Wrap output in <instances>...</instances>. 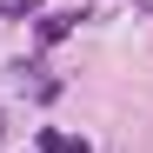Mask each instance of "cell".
<instances>
[{
	"label": "cell",
	"mask_w": 153,
	"mask_h": 153,
	"mask_svg": "<svg viewBox=\"0 0 153 153\" xmlns=\"http://www.w3.org/2000/svg\"><path fill=\"white\" fill-rule=\"evenodd\" d=\"M7 80H13V87H27L40 107H53V100H60V80H53L40 60H13V67H7Z\"/></svg>",
	"instance_id": "cell-1"
},
{
	"label": "cell",
	"mask_w": 153,
	"mask_h": 153,
	"mask_svg": "<svg viewBox=\"0 0 153 153\" xmlns=\"http://www.w3.org/2000/svg\"><path fill=\"white\" fill-rule=\"evenodd\" d=\"M73 33V13H33V47H60Z\"/></svg>",
	"instance_id": "cell-2"
},
{
	"label": "cell",
	"mask_w": 153,
	"mask_h": 153,
	"mask_svg": "<svg viewBox=\"0 0 153 153\" xmlns=\"http://www.w3.org/2000/svg\"><path fill=\"white\" fill-rule=\"evenodd\" d=\"M33 153H87V140H73V133H53V126H47V133L33 140Z\"/></svg>",
	"instance_id": "cell-3"
},
{
	"label": "cell",
	"mask_w": 153,
	"mask_h": 153,
	"mask_svg": "<svg viewBox=\"0 0 153 153\" xmlns=\"http://www.w3.org/2000/svg\"><path fill=\"white\" fill-rule=\"evenodd\" d=\"M40 0H0V20H33Z\"/></svg>",
	"instance_id": "cell-4"
},
{
	"label": "cell",
	"mask_w": 153,
	"mask_h": 153,
	"mask_svg": "<svg viewBox=\"0 0 153 153\" xmlns=\"http://www.w3.org/2000/svg\"><path fill=\"white\" fill-rule=\"evenodd\" d=\"M0 133H7V113H0Z\"/></svg>",
	"instance_id": "cell-5"
}]
</instances>
